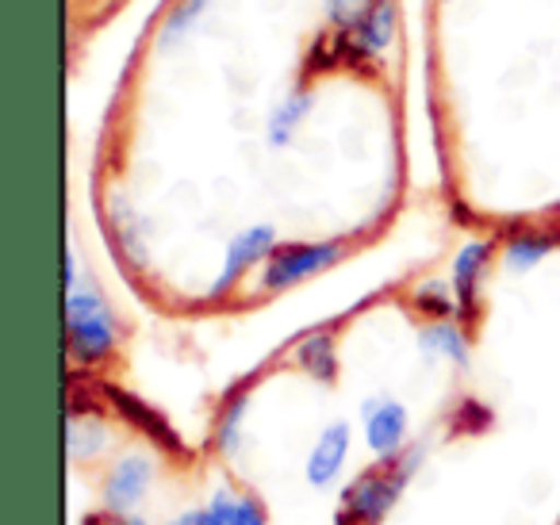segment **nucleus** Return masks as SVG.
Here are the masks:
<instances>
[{"label":"nucleus","instance_id":"obj_1","mask_svg":"<svg viewBox=\"0 0 560 525\" xmlns=\"http://www.w3.org/2000/svg\"><path fill=\"white\" fill-rule=\"evenodd\" d=\"M422 464H427V445H411L396 460L358 471L338 494L335 525H384L411 487V479L422 471Z\"/></svg>","mask_w":560,"mask_h":525},{"label":"nucleus","instance_id":"obj_2","mask_svg":"<svg viewBox=\"0 0 560 525\" xmlns=\"http://www.w3.org/2000/svg\"><path fill=\"white\" fill-rule=\"evenodd\" d=\"M119 349V323L96 284L66 288V353L73 369H104Z\"/></svg>","mask_w":560,"mask_h":525},{"label":"nucleus","instance_id":"obj_3","mask_svg":"<svg viewBox=\"0 0 560 525\" xmlns=\"http://www.w3.org/2000/svg\"><path fill=\"white\" fill-rule=\"evenodd\" d=\"M346 257L342 238H319V242H280L277 254L261 265L257 272V292L277 295L292 292V288L307 284L312 277L327 272L330 265H338Z\"/></svg>","mask_w":560,"mask_h":525},{"label":"nucleus","instance_id":"obj_4","mask_svg":"<svg viewBox=\"0 0 560 525\" xmlns=\"http://www.w3.org/2000/svg\"><path fill=\"white\" fill-rule=\"evenodd\" d=\"M358 430L361 441H365L369 456L376 464H388L396 456H404L407 448L415 445L411 441V410L404 407V399L381 392L369 395L365 402L358 407Z\"/></svg>","mask_w":560,"mask_h":525},{"label":"nucleus","instance_id":"obj_5","mask_svg":"<svg viewBox=\"0 0 560 525\" xmlns=\"http://www.w3.org/2000/svg\"><path fill=\"white\" fill-rule=\"evenodd\" d=\"M154 479L158 456H150L147 448H124L101 476V510L104 514H139Z\"/></svg>","mask_w":560,"mask_h":525},{"label":"nucleus","instance_id":"obj_6","mask_svg":"<svg viewBox=\"0 0 560 525\" xmlns=\"http://www.w3.org/2000/svg\"><path fill=\"white\" fill-rule=\"evenodd\" d=\"M280 238L269 223H254L246 231H238L223 249V265H219V277H215V288L208 292V300H226L234 288L246 280V272H254L257 265H265L272 254H277Z\"/></svg>","mask_w":560,"mask_h":525},{"label":"nucleus","instance_id":"obj_7","mask_svg":"<svg viewBox=\"0 0 560 525\" xmlns=\"http://www.w3.org/2000/svg\"><path fill=\"white\" fill-rule=\"evenodd\" d=\"M491 261H495V242L491 238H472L453 254V300H457V315L465 323H476L483 307V292H488Z\"/></svg>","mask_w":560,"mask_h":525},{"label":"nucleus","instance_id":"obj_8","mask_svg":"<svg viewBox=\"0 0 560 525\" xmlns=\"http://www.w3.org/2000/svg\"><path fill=\"white\" fill-rule=\"evenodd\" d=\"M353 456V425L346 418H335L319 430V438L312 441L304 460V479L312 491H330L338 487V479L346 476Z\"/></svg>","mask_w":560,"mask_h":525},{"label":"nucleus","instance_id":"obj_9","mask_svg":"<svg viewBox=\"0 0 560 525\" xmlns=\"http://www.w3.org/2000/svg\"><path fill=\"white\" fill-rule=\"evenodd\" d=\"M249 387H234V392L223 395V402L215 407V418H211V453L231 460V456L242 453L246 445V418H249Z\"/></svg>","mask_w":560,"mask_h":525},{"label":"nucleus","instance_id":"obj_10","mask_svg":"<svg viewBox=\"0 0 560 525\" xmlns=\"http://www.w3.org/2000/svg\"><path fill=\"white\" fill-rule=\"evenodd\" d=\"M203 525H269V510L254 491L223 483L203 502Z\"/></svg>","mask_w":560,"mask_h":525},{"label":"nucleus","instance_id":"obj_11","mask_svg":"<svg viewBox=\"0 0 560 525\" xmlns=\"http://www.w3.org/2000/svg\"><path fill=\"white\" fill-rule=\"evenodd\" d=\"M560 246V234L552 226H522L511 238L499 246V257H503V269L514 272V277H526L534 272L552 249Z\"/></svg>","mask_w":560,"mask_h":525},{"label":"nucleus","instance_id":"obj_12","mask_svg":"<svg viewBox=\"0 0 560 525\" xmlns=\"http://www.w3.org/2000/svg\"><path fill=\"white\" fill-rule=\"evenodd\" d=\"M419 353L450 364V369H465L468 357H472V341L453 318H438V323H427L419 330Z\"/></svg>","mask_w":560,"mask_h":525},{"label":"nucleus","instance_id":"obj_13","mask_svg":"<svg viewBox=\"0 0 560 525\" xmlns=\"http://www.w3.org/2000/svg\"><path fill=\"white\" fill-rule=\"evenodd\" d=\"M292 364L315 380V384H335L338 380V338L335 330H312L292 346Z\"/></svg>","mask_w":560,"mask_h":525},{"label":"nucleus","instance_id":"obj_14","mask_svg":"<svg viewBox=\"0 0 560 525\" xmlns=\"http://www.w3.org/2000/svg\"><path fill=\"white\" fill-rule=\"evenodd\" d=\"M112 445V430L108 422H104L101 415H81V410H73L70 415V438H66V448H70V460L78 464H96L104 453H108Z\"/></svg>","mask_w":560,"mask_h":525},{"label":"nucleus","instance_id":"obj_15","mask_svg":"<svg viewBox=\"0 0 560 525\" xmlns=\"http://www.w3.org/2000/svg\"><path fill=\"white\" fill-rule=\"evenodd\" d=\"M488 425H491V410L483 407V402H457V410H453V433L476 438V433H483Z\"/></svg>","mask_w":560,"mask_h":525},{"label":"nucleus","instance_id":"obj_16","mask_svg":"<svg viewBox=\"0 0 560 525\" xmlns=\"http://www.w3.org/2000/svg\"><path fill=\"white\" fill-rule=\"evenodd\" d=\"M89 525H150L142 514H96V517H89Z\"/></svg>","mask_w":560,"mask_h":525}]
</instances>
